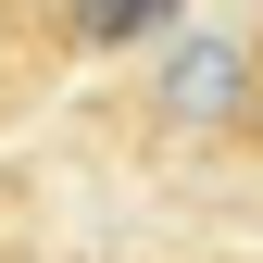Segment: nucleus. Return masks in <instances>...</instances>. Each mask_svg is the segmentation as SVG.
<instances>
[{
	"label": "nucleus",
	"mask_w": 263,
	"mask_h": 263,
	"mask_svg": "<svg viewBox=\"0 0 263 263\" xmlns=\"http://www.w3.org/2000/svg\"><path fill=\"white\" fill-rule=\"evenodd\" d=\"M151 25H176V0H88L76 38H88V50H125V38H151Z\"/></svg>",
	"instance_id": "obj_1"
}]
</instances>
